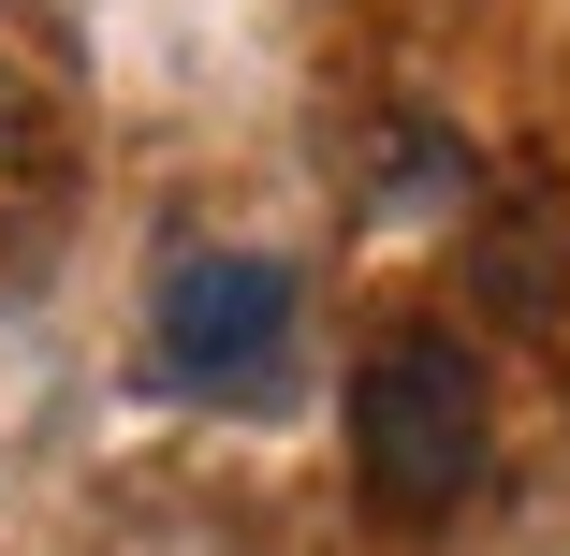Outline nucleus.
<instances>
[{
    "mask_svg": "<svg viewBox=\"0 0 570 556\" xmlns=\"http://www.w3.org/2000/svg\"><path fill=\"white\" fill-rule=\"evenodd\" d=\"M352 469L381 527H453L498 469V381L453 322H381L352 367Z\"/></svg>",
    "mask_w": 570,
    "mask_h": 556,
    "instance_id": "obj_1",
    "label": "nucleus"
},
{
    "mask_svg": "<svg viewBox=\"0 0 570 556\" xmlns=\"http://www.w3.org/2000/svg\"><path fill=\"white\" fill-rule=\"evenodd\" d=\"M293 308H307V279L278 250H176L147 293V367L176 396H249L293 352Z\"/></svg>",
    "mask_w": 570,
    "mask_h": 556,
    "instance_id": "obj_2",
    "label": "nucleus"
},
{
    "mask_svg": "<svg viewBox=\"0 0 570 556\" xmlns=\"http://www.w3.org/2000/svg\"><path fill=\"white\" fill-rule=\"evenodd\" d=\"M556 205H498L483 235H469V279H483V308L498 322H556Z\"/></svg>",
    "mask_w": 570,
    "mask_h": 556,
    "instance_id": "obj_3",
    "label": "nucleus"
},
{
    "mask_svg": "<svg viewBox=\"0 0 570 556\" xmlns=\"http://www.w3.org/2000/svg\"><path fill=\"white\" fill-rule=\"evenodd\" d=\"M45 191H59V103L30 59H0V220H30Z\"/></svg>",
    "mask_w": 570,
    "mask_h": 556,
    "instance_id": "obj_4",
    "label": "nucleus"
}]
</instances>
